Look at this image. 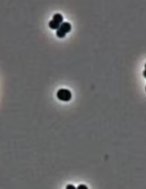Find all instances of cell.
Returning <instances> with one entry per match:
<instances>
[{"mask_svg":"<svg viewBox=\"0 0 146 189\" xmlns=\"http://www.w3.org/2000/svg\"><path fill=\"white\" fill-rule=\"evenodd\" d=\"M57 97L60 101L68 102L72 98V93L67 89L62 88L58 90L57 92Z\"/></svg>","mask_w":146,"mask_h":189,"instance_id":"6da1fadb","label":"cell"},{"mask_svg":"<svg viewBox=\"0 0 146 189\" xmlns=\"http://www.w3.org/2000/svg\"><path fill=\"white\" fill-rule=\"evenodd\" d=\"M59 29L60 30H62L63 33L66 34L71 30L72 26H71V24H70V23H69L68 21H64V22H62L61 23V24H60Z\"/></svg>","mask_w":146,"mask_h":189,"instance_id":"7a4b0ae2","label":"cell"},{"mask_svg":"<svg viewBox=\"0 0 146 189\" xmlns=\"http://www.w3.org/2000/svg\"><path fill=\"white\" fill-rule=\"evenodd\" d=\"M53 20H54L55 21L57 22L59 24H60L63 22V17L61 14L56 13L55 14H54V15L53 17Z\"/></svg>","mask_w":146,"mask_h":189,"instance_id":"3957f363","label":"cell"},{"mask_svg":"<svg viewBox=\"0 0 146 189\" xmlns=\"http://www.w3.org/2000/svg\"><path fill=\"white\" fill-rule=\"evenodd\" d=\"M49 26L50 29H52L53 30H58L60 26V24H59L57 22L55 21L54 20H52L49 22Z\"/></svg>","mask_w":146,"mask_h":189,"instance_id":"277c9868","label":"cell"},{"mask_svg":"<svg viewBox=\"0 0 146 189\" xmlns=\"http://www.w3.org/2000/svg\"><path fill=\"white\" fill-rule=\"evenodd\" d=\"M56 35L59 38H63L66 36V34L65 33H63L62 30H60L59 29H58L56 30Z\"/></svg>","mask_w":146,"mask_h":189,"instance_id":"5b68a950","label":"cell"},{"mask_svg":"<svg viewBox=\"0 0 146 189\" xmlns=\"http://www.w3.org/2000/svg\"><path fill=\"white\" fill-rule=\"evenodd\" d=\"M76 189H88V188L85 185H80L77 187Z\"/></svg>","mask_w":146,"mask_h":189,"instance_id":"8992f818","label":"cell"},{"mask_svg":"<svg viewBox=\"0 0 146 189\" xmlns=\"http://www.w3.org/2000/svg\"><path fill=\"white\" fill-rule=\"evenodd\" d=\"M66 189H76V188L72 185H68L66 186Z\"/></svg>","mask_w":146,"mask_h":189,"instance_id":"52a82bcc","label":"cell"}]
</instances>
